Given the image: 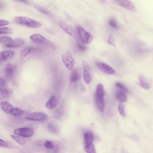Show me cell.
<instances>
[{"label": "cell", "mask_w": 153, "mask_h": 153, "mask_svg": "<svg viewBox=\"0 0 153 153\" xmlns=\"http://www.w3.org/2000/svg\"><path fill=\"white\" fill-rule=\"evenodd\" d=\"M93 135L91 131H88L85 134L84 138V146H88L93 144Z\"/></svg>", "instance_id": "15"}, {"label": "cell", "mask_w": 153, "mask_h": 153, "mask_svg": "<svg viewBox=\"0 0 153 153\" xmlns=\"http://www.w3.org/2000/svg\"><path fill=\"white\" fill-rule=\"evenodd\" d=\"M45 147L48 149H53L54 147V145L52 142L50 140H47L44 143Z\"/></svg>", "instance_id": "34"}, {"label": "cell", "mask_w": 153, "mask_h": 153, "mask_svg": "<svg viewBox=\"0 0 153 153\" xmlns=\"http://www.w3.org/2000/svg\"><path fill=\"white\" fill-rule=\"evenodd\" d=\"M139 84L143 88L148 89L151 87V84L143 75H140L139 77Z\"/></svg>", "instance_id": "16"}, {"label": "cell", "mask_w": 153, "mask_h": 153, "mask_svg": "<svg viewBox=\"0 0 153 153\" xmlns=\"http://www.w3.org/2000/svg\"><path fill=\"white\" fill-rule=\"evenodd\" d=\"M12 51H6L0 52V65L4 62L11 59L13 56Z\"/></svg>", "instance_id": "11"}, {"label": "cell", "mask_w": 153, "mask_h": 153, "mask_svg": "<svg viewBox=\"0 0 153 153\" xmlns=\"http://www.w3.org/2000/svg\"><path fill=\"white\" fill-rule=\"evenodd\" d=\"M108 43L110 45L114 46L116 44L115 38L114 36L112 34L109 35L107 39Z\"/></svg>", "instance_id": "32"}, {"label": "cell", "mask_w": 153, "mask_h": 153, "mask_svg": "<svg viewBox=\"0 0 153 153\" xmlns=\"http://www.w3.org/2000/svg\"><path fill=\"white\" fill-rule=\"evenodd\" d=\"M13 73V68L12 65L9 63L8 64L5 69V75L6 78L8 80H10L12 76Z\"/></svg>", "instance_id": "20"}, {"label": "cell", "mask_w": 153, "mask_h": 153, "mask_svg": "<svg viewBox=\"0 0 153 153\" xmlns=\"http://www.w3.org/2000/svg\"><path fill=\"white\" fill-rule=\"evenodd\" d=\"M48 117L45 114L39 112H35L29 113L26 115L25 118L26 119L36 121H43L46 120Z\"/></svg>", "instance_id": "8"}, {"label": "cell", "mask_w": 153, "mask_h": 153, "mask_svg": "<svg viewBox=\"0 0 153 153\" xmlns=\"http://www.w3.org/2000/svg\"><path fill=\"white\" fill-rule=\"evenodd\" d=\"M14 20L16 23L30 28H37L42 25L40 22L26 17H16Z\"/></svg>", "instance_id": "2"}, {"label": "cell", "mask_w": 153, "mask_h": 153, "mask_svg": "<svg viewBox=\"0 0 153 153\" xmlns=\"http://www.w3.org/2000/svg\"><path fill=\"white\" fill-rule=\"evenodd\" d=\"M0 107L6 113L10 114L13 108V106L6 101H2L0 103Z\"/></svg>", "instance_id": "17"}, {"label": "cell", "mask_w": 153, "mask_h": 153, "mask_svg": "<svg viewBox=\"0 0 153 153\" xmlns=\"http://www.w3.org/2000/svg\"><path fill=\"white\" fill-rule=\"evenodd\" d=\"M84 149L87 153H96L95 146L93 144L88 146H84Z\"/></svg>", "instance_id": "25"}, {"label": "cell", "mask_w": 153, "mask_h": 153, "mask_svg": "<svg viewBox=\"0 0 153 153\" xmlns=\"http://www.w3.org/2000/svg\"><path fill=\"white\" fill-rule=\"evenodd\" d=\"M48 128L49 130L52 132L54 133H58L57 129L53 124L51 123L48 124Z\"/></svg>", "instance_id": "35"}, {"label": "cell", "mask_w": 153, "mask_h": 153, "mask_svg": "<svg viewBox=\"0 0 153 153\" xmlns=\"http://www.w3.org/2000/svg\"><path fill=\"white\" fill-rule=\"evenodd\" d=\"M62 59L65 65L69 70L73 69L74 61L70 52H68L63 53L62 56Z\"/></svg>", "instance_id": "7"}, {"label": "cell", "mask_w": 153, "mask_h": 153, "mask_svg": "<svg viewBox=\"0 0 153 153\" xmlns=\"http://www.w3.org/2000/svg\"><path fill=\"white\" fill-rule=\"evenodd\" d=\"M77 30L80 40L85 44H89L93 40V36L81 26H78Z\"/></svg>", "instance_id": "3"}, {"label": "cell", "mask_w": 153, "mask_h": 153, "mask_svg": "<svg viewBox=\"0 0 153 153\" xmlns=\"http://www.w3.org/2000/svg\"><path fill=\"white\" fill-rule=\"evenodd\" d=\"M9 24V22L7 20L0 19V26H6Z\"/></svg>", "instance_id": "37"}, {"label": "cell", "mask_w": 153, "mask_h": 153, "mask_svg": "<svg viewBox=\"0 0 153 153\" xmlns=\"http://www.w3.org/2000/svg\"><path fill=\"white\" fill-rule=\"evenodd\" d=\"M96 65L102 71L109 74H113L115 73V70L110 66L104 63L98 62Z\"/></svg>", "instance_id": "10"}, {"label": "cell", "mask_w": 153, "mask_h": 153, "mask_svg": "<svg viewBox=\"0 0 153 153\" xmlns=\"http://www.w3.org/2000/svg\"><path fill=\"white\" fill-rule=\"evenodd\" d=\"M108 24L111 27L117 29L118 28V25L116 21L113 18H111L109 19Z\"/></svg>", "instance_id": "30"}, {"label": "cell", "mask_w": 153, "mask_h": 153, "mask_svg": "<svg viewBox=\"0 0 153 153\" xmlns=\"http://www.w3.org/2000/svg\"><path fill=\"white\" fill-rule=\"evenodd\" d=\"M81 77V73L79 70L76 68L73 69L70 77V81L74 83L79 80Z\"/></svg>", "instance_id": "13"}, {"label": "cell", "mask_w": 153, "mask_h": 153, "mask_svg": "<svg viewBox=\"0 0 153 153\" xmlns=\"http://www.w3.org/2000/svg\"><path fill=\"white\" fill-rule=\"evenodd\" d=\"M53 149H54V153H58L59 151L58 147V146H56L55 147H54Z\"/></svg>", "instance_id": "38"}, {"label": "cell", "mask_w": 153, "mask_h": 153, "mask_svg": "<svg viewBox=\"0 0 153 153\" xmlns=\"http://www.w3.org/2000/svg\"><path fill=\"white\" fill-rule=\"evenodd\" d=\"M105 91L103 87L101 84H98L96 89L95 100L98 108L101 112L103 111L105 109Z\"/></svg>", "instance_id": "1"}, {"label": "cell", "mask_w": 153, "mask_h": 153, "mask_svg": "<svg viewBox=\"0 0 153 153\" xmlns=\"http://www.w3.org/2000/svg\"><path fill=\"white\" fill-rule=\"evenodd\" d=\"M10 136L12 138L20 144L24 145L25 143V140L20 136L16 135L11 134Z\"/></svg>", "instance_id": "23"}, {"label": "cell", "mask_w": 153, "mask_h": 153, "mask_svg": "<svg viewBox=\"0 0 153 153\" xmlns=\"http://www.w3.org/2000/svg\"><path fill=\"white\" fill-rule=\"evenodd\" d=\"M77 48L80 51H84L87 49V48L85 46L79 43H77Z\"/></svg>", "instance_id": "36"}, {"label": "cell", "mask_w": 153, "mask_h": 153, "mask_svg": "<svg viewBox=\"0 0 153 153\" xmlns=\"http://www.w3.org/2000/svg\"><path fill=\"white\" fill-rule=\"evenodd\" d=\"M8 89L5 81L2 78L0 77V91L1 93Z\"/></svg>", "instance_id": "22"}, {"label": "cell", "mask_w": 153, "mask_h": 153, "mask_svg": "<svg viewBox=\"0 0 153 153\" xmlns=\"http://www.w3.org/2000/svg\"><path fill=\"white\" fill-rule=\"evenodd\" d=\"M13 40L11 37L7 36L0 37V43H9Z\"/></svg>", "instance_id": "29"}, {"label": "cell", "mask_w": 153, "mask_h": 153, "mask_svg": "<svg viewBox=\"0 0 153 153\" xmlns=\"http://www.w3.org/2000/svg\"><path fill=\"white\" fill-rule=\"evenodd\" d=\"M59 27L65 32L77 40H80L77 31L64 22L60 21L58 22Z\"/></svg>", "instance_id": "4"}, {"label": "cell", "mask_w": 153, "mask_h": 153, "mask_svg": "<svg viewBox=\"0 0 153 153\" xmlns=\"http://www.w3.org/2000/svg\"><path fill=\"white\" fill-rule=\"evenodd\" d=\"M0 147L2 148L11 149L12 146L9 143L0 139Z\"/></svg>", "instance_id": "27"}, {"label": "cell", "mask_w": 153, "mask_h": 153, "mask_svg": "<svg viewBox=\"0 0 153 153\" xmlns=\"http://www.w3.org/2000/svg\"><path fill=\"white\" fill-rule=\"evenodd\" d=\"M83 69V78L85 82L89 84L93 77L92 71L88 63L85 61H82Z\"/></svg>", "instance_id": "5"}, {"label": "cell", "mask_w": 153, "mask_h": 153, "mask_svg": "<svg viewBox=\"0 0 153 153\" xmlns=\"http://www.w3.org/2000/svg\"><path fill=\"white\" fill-rule=\"evenodd\" d=\"M14 133L16 135L22 137L27 138L33 135L34 130L30 128H19L15 129L14 131Z\"/></svg>", "instance_id": "6"}, {"label": "cell", "mask_w": 153, "mask_h": 153, "mask_svg": "<svg viewBox=\"0 0 153 153\" xmlns=\"http://www.w3.org/2000/svg\"><path fill=\"white\" fill-rule=\"evenodd\" d=\"M57 100L55 95L52 96L45 104V107L49 109L55 108L57 104Z\"/></svg>", "instance_id": "19"}, {"label": "cell", "mask_w": 153, "mask_h": 153, "mask_svg": "<svg viewBox=\"0 0 153 153\" xmlns=\"http://www.w3.org/2000/svg\"><path fill=\"white\" fill-rule=\"evenodd\" d=\"M115 84L117 87L120 88L122 91L126 93L128 92V89L126 86L122 83L120 82H117L115 83Z\"/></svg>", "instance_id": "31"}, {"label": "cell", "mask_w": 153, "mask_h": 153, "mask_svg": "<svg viewBox=\"0 0 153 153\" xmlns=\"http://www.w3.org/2000/svg\"><path fill=\"white\" fill-rule=\"evenodd\" d=\"M114 1L116 3L126 9L134 12L137 11L136 7L134 4L130 1L116 0Z\"/></svg>", "instance_id": "9"}, {"label": "cell", "mask_w": 153, "mask_h": 153, "mask_svg": "<svg viewBox=\"0 0 153 153\" xmlns=\"http://www.w3.org/2000/svg\"><path fill=\"white\" fill-rule=\"evenodd\" d=\"M23 111L17 107L13 108L10 114L14 116H19L23 114Z\"/></svg>", "instance_id": "24"}, {"label": "cell", "mask_w": 153, "mask_h": 153, "mask_svg": "<svg viewBox=\"0 0 153 153\" xmlns=\"http://www.w3.org/2000/svg\"><path fill=\"white\" fill-rule=\"evenodd\" d=\"M100 1L102 3H105L106 1L104 0H101Z\"/></svg>", "instance_id": "40"}, {"label": "cell", "mask_w": 153, "mask_h": 153, "mask_svg": "<svg viewBox=\"0 0 153 153\" xmlns=\"http://www.w3.org/2000/svg\"><path fill=\"white\" fill-rule=\"evenodd\" d=\"M25 43L24 41L22 39L18 38L6 45L5 47L9 48H16L22 46Z\"/></svg>", "instance_id": "14"}, {"label": "cell", "mask_w": 153, "mask_h": 153, "mask_svg": "<svg viewBox=\"0 0 153 153\" xmlns=\"http://www.w3.org/2000/svg\"><path fill=\"white\" fill-rule=\"evenodd\" d=\"M35 51H39L37 49L30 47L25 48L22 50L20 53L19 56L20 59H23L27 55Z\"/></svg>", "instance_id": "18"}, {"label": "cell", "mask_w": 153, "mask_h": 153, "mask_svg": "<svg viewBox=\"0 0 153 153\" xmlns=\"http://www.w3.org/2000/svg\"><path fill=\"white\" fill-rule=\"evenodd\" d=\"M115 96L117 99L121 102H125L127 100V96L125 92L122 90L117 91Z\"/></svg>", "instance_id": "21"}, {"label": "cell", "mask_w": 153, "mask_h": 153, "mask_svg": "<svg viewBox=\"0 0 153 153\" xmlns=\"http://www.w3.org/2000/svg\"><path fill=\"white\" fill-rule=\"evenodd\" d=\"M118 111L121 115L123 117H125L126 116V114L125 110V107L124 105L122 103H120L118 107Z\"/></svg>", "instance_id": "28"}, {"label": "cell", "mask_w": 153, "mask_h": 153, "mask_svg": "<svg viewBox=\"0 0 153 153\" xmlns=\"http://www.w3.org/2000/svg\"><path fill=\"white\" fill-rule=\"evenodd\" d=\"M30 39L33 41L45 45H48L49 42L45 37L42 35L36 34L31 36L30 37Z\"/></svg>", "instance_id": "12"}, {"label": "cell", "mask_w": 153, "mask_h": 153, "mask_svg": "<svg viewBox=\"0 0 153 153\" xmlns=\"http://www.w3.org/2000/svg\"><path fill=\"white\" fill-rule=\"evenodd\" d=\"M4 7V4L2 2L0 1V10L3 9Z\"/></svg>", "instance_id": "39"}, {"label": "cell", "mask_w": 153, "mask_h": 153, "mask_svg": "<svg viewBox=\"0 0 153 153\" xmlns=\"http://www.w3.org/2000/svg\"><path fill=\"white\" fill-rule=\"evenodd\" d=\"M13 29L8 27H3L0 28V34H9L13 32Z\"/></svg>", "instance_id": "26"}, {"label": "cell", "mask_w": 153, "mask_h": 153, "mask_svg": "<svg viewBox=\"0 0 153 153\" xmlns=\"http://www.w3.org/2000/svg\"><path fill=\"white\" fill-rule=\"evenodd\" d=\"M35 7L39 11L44 14H49V12L48 10L42 6L39 5H35Z\"/></svg>", "instance_id": "33"}]
</instances>
